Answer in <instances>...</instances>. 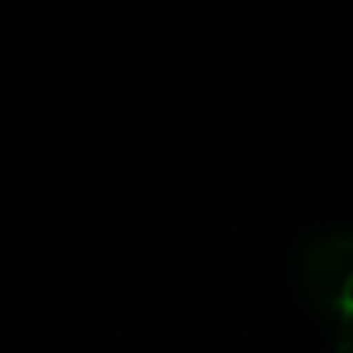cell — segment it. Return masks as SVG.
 I'll return each instance as SVG.
<instances>
[{
	"label": "cell",
	"instance_id": "cell-1",
	"mask_svg": "<svg viewBox=\"0 0 353 353\" xmlns=\"http://www.w3.org/2000/svg\"><path fill=\"white\" fill-rule=\"evenodd\" d=\"M312 305L336 319L339 350L353 353V229H325L305 239L294 260Z\"/></svg>",
	"mask_w": 353,
	"mask_h": 353
}]
</instances>
